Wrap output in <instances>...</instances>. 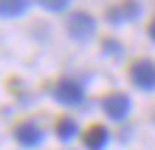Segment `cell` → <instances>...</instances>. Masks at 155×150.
Instances as JSON below:
<instances>
[{"instance_id":"3957f363","label":"cell","mask_w":155,"mask_h":150,"mask_svg":"<svg viewBox=\"0 0 155 150\" xmlns=\"http://www.w3.org/2000/svg\"><path fill=\"white\" fill-rule=\"evenodd\" d=\"M54 99L62 102V105H79V102L85 99V91H82V85L74 82V79H59L57 85H54Z\"/></svg>"},{"instance_id":"9c48e42d","label":"cell","mask_w":155,"mask_h":150,"mask_svg":"<svg viewBox=\"0 0 155 150\" xmlns=\"http://www.w3.org/2000/svg\"><path fill=\"white\" fill-rule=\"evenodd\" d=\"M28 0H0V17H20Z\"/></svg>"},{"instance_id":"8992f818","label":"cell","mask_w":155,"mask_h":150,"mask_svg":"<svg viewBox=\"0 0 155 150\" xmlns=\"http://www.w3.org/2000/svg\"><path fill=\"white\" fill-rule=\"evenodd\" d=\"M141 6L135 3V0H121V3H116L107 9V23H124V20H133V17H138Z\"/></svg>"},{"instance_id":"277c9868","label":"cell","mask_w":155,"mask_h":150,"mask_svg":"<svg viewBox=\"0 0 155 150\" xmlns=\"http://www.w3.org/2000/svg\"><path fill=\"white\" fill-rule=\"evenodd\" d=\"M102 108H104V113L110 119L121 122L127 113H130V96H127V93H107V96L102 99Z\"/></svg>"},{"instance_id":"30bf717a","label":"cell","mask_w":155,"mask_h":150,"mask_svg":"<svg viewBox=\"0 0 155 150\" xmlns=\"http://www.w3.org/2000/svg\"><path fill=\"white\" fill-rule=\"evenodd\" d=\"M37 3H40L42 9H48V12H62L71 0H37Z\"/></svg>"},{"instance_id":"5b68a950","label":"cell","mask_w":155,"mask_h":150,"mask_svg":"<svg viewBox=\"0 0 155 150\" xmlns=\"http://www.w3.org/2000/svg\"><path fill=\"white\" fill-rule=\"evenodd\" d=\"M14 139L23 147H37L42 142V130H40L37 122H20V125L14 127Z\"/></svg>"},{"instance_id":"6da1fadb","label":"cell","mask_w":155,"mask_h":150,"mask_svg":"<svg viewBox=\"0 0 155 150\" xmlns=\"http://www.w3.org/2000/svg\"><path fill=\"white\" fill-rule=\"evenodd\" d=\"M93 31H96V20L87 12H74V14L68 17V34L74 37V40L85 43V40L93 37Z\"/></svg>"},{"instance_id":"8fae6325","label":"cell","mask_w":155,"mask_h":150,"mask_svg":"<svg viewBox=\"0 0 155 150\" xmlns=\"http://www.w3.org/2000/svg\"><path fill=\"white\" fill-rule=\"evenodd\" d=\"M150 37H152V43H155V20L150 23Z\"/></svg>"},{"instance_id":"ba28073f","label":"cell","mask_w":155,"mask_h":150,"mask_svg":"<svg viewBox=\"0 0 155 150\" xmlns=\"http://www.w3.org/2000/svg\"><path fill=\"white\" fill-rule=\"evenodd\" d=\"M74 136H76V122L71 119V116H59V119H57V139L71 142Z\"/></svg>"},{"instance_id":"7a4b0ae2","label":"cell","mask_w":155,"mask_h":150,"mask_svg":"<svg viewBox=\"0 0 155 150\" xmlns=\"http://www.w3.org/2000/svg\"><path fill=\"white\" fill-rule=\"evenodd\" d=\"M130 79L135 88L141 91H152L155 88V62L152 60H138L130 65Z\"/></svg>"},{"instance_id":"52a82bcc","label":"cell","mask_w":155,"mask_h":150,"mask_svg":"<svg viewBox=\"0 0 155 150\" xmlns=\"http://www.w3.org/2000/svg\"><path fill=\"white\" fill-rule=\"evenodd\" d=\"M107 139H110V133H107L104 125H90L85 130V136H82V142H85L87 150H104L107 147Z\"/></svg>"}]
</instances>
